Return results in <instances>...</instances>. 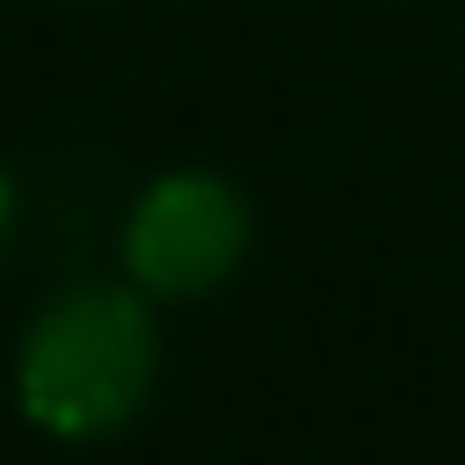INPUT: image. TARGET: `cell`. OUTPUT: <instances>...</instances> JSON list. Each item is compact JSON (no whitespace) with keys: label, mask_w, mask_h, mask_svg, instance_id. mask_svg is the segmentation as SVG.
Instances as JSON below:
<instances>
[{"label":"cell","mask_w":465,"mask_h":465,"mask_svg":"<svg viewBox=\"0 0 465 465\" xmlns=\"http://www.w3.org/2000/svg\"><path fill=\"white\" fill-rule=\"evenodd\" d=\"M153 378V320L131 291H73L22 341V407L51 436H109Z\"/></svg>","instance_id":"obj_1"},{"label":"cell","mask_w":465,"mask_h":465,"mask_svg":"<svg viewBox=\"0 0 465 465\" xmlns=\"http://www.w3.org/2000/svg\"><path fill=\"white\" fill-rule=\"evenodd\" d=\"M247 247V203L218 174H167L124 225V262L145 291L196 298L211 291Z\"/></svg>","instance_id":"obj_2"},{"label":"cell","mask_w":465,"mask_h":465,"mask_svg":"<svg viewBox=\"0 0 465 465\" xmlns=\"http://www.w3.org/2000/svg\"><path fill=\"white\" fill-rule=\"evenodd\" d=\"M0 232H7V182H0Z\"/></svg>","instance_id":"obj_3"}]
</instances>
